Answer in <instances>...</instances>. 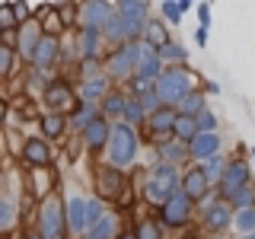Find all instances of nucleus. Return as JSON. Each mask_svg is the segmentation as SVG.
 Wrapping results in <instances>:
<instances>
[{
    "mask_svg": "<svg viewBox=\"0 0 255 239\" xmlns=\"http://www.w3.org/2000/svg\"><path fill=\"white\" fill-rule=\"evenodd\" d=\"M67 102H70V90H67L64 83L48 86V106H54V109H58V106H67Z\"/></svg>",
    "mask_w": 255,
    "mask_h": 239,
    "instance_id": "a878e982",
    "label": "nucleus"
},
{
    "mask_svg": "<svg viewBox=\"0 0 255 239\" xmlns=\"http://www.w3.org/2000/svg\"><path fill=\"white\" fill-rule=\"evenodd\" d=\"M86 220H90V230L102 220V204L99 201H86Z\"/></svg>",
    "mask_w": 255,
    "mask_h": 239,
    "instance_id": "ea45409f",
    "label": "nucleus"
},
{
    "mask_svg": "<svg viewBox=\"0 0 255 239\" xmlns=\"http://www.w3.org/2000/svg\"><path fill=\"white\" fill-rule=\"evenodd\" d=\"M67 227L74 230V233L90 230V220H86V201H83V198H70V201H67Z\"/></svg>",
    "mask_w": 255,
    "mask_h": 239,
    "instance_id": "9d476101",
    "label": "nucleus"
},
{
    "mask_svg": "<svg viewBox=\"0 0 255 239\" xmlns=\"http://www.w3.org/2000/svg\"><path fill=\"white\" fill-rule=\"evenodd\" d=\"M109 156L115 163V169H125V166L134 163L137 156V134L131 131V124H115L109 137Z\"/></svg>",
    "mask_w": 255,
    "mask_h": 239,
    "instance_id": "f257e3e1",
    "label": "nucleus"
},
{
    "mask_svg": "<svg viewBox=\"0 0 255 239\" xmlns=\"http://www.w3.org/2000/svg\"><path fill=\"white\" fill-rule=\"evenodd\" d=\"M54 54H58V38H54V35H45L42 42H38L35 58H32V61H35L38 67H48V64L54 61Z\"/></svg>",
    "mask_w": 255,
    "mask_h": 239,
    "instance_id": "dca6fc26",
    "label": "nucleus"
},
{
    "mask_svg": "<svg viewBox=\"0 0 255 239\" xmlns=\"http://www.w3.org/2000/svg\"><path fill=\"white\" fill-rule=\"evenodd\" d=\"M143 35H147V45H153L156 51L163 45H169V38H166V29L159 26V22H147V26H143Z\"/></svg>",
    "mask_w": 255,
    "mask_h": 239,
    "instance_id": "b1692460",
    "label": "nucleus"
},
{
    "mask_svg": "<svg viewBox=\"0 0 255 239\" xmlns=\"http://www.w3.org/2000/svg\"><path fill=\"white\" fill-rule=\"evenodd\" d=\"M252 198H255V191H252L249 185H246V188H239V191H236V195H230V201H233L236 207H243V211H246V207H249V204H252Z\"/></svg>",
    "mask_w": 255,
    "mask_h": 239,
    "instance_id": "72a5a7b5",
    "label": "nucleus"
},
{
    "mask_svg": "<svg viewBox=\"0 0 255 239\" xmlns=\"http://www.w3.org/2000/svg\"><path fill=\"white\" fill-rule=\"evenodd\" d=\"M26 239H38V236H26Z\"/></svg>",
    "mask_w": 255,
    "mask_h": 239,
    "instance_id": "09e8293b",
    "label": "nucleus"
},
{
    "mask_svg": "<svg viewBox=\"0 0 255 239\" xmlns=\"http://www.w3.org/2000/svg\"><path fill=\"white\" fill-rule=\"evenodd\" d=\"M252 159H255V153H252Z\"/></svg>",
    "mask_w": 255,
    "mask_h": 239,
    "instance_id": "3c124183",
    "label": "nucleus"
},
{
    "mask_svg": "<svg viewBox=\"0 0 255 239\" xmlns=\"http://www.w3.org/2000/svg\"><path fill=\"white\" fill-rule=\"evenodd\" d=\"M188 211H191V198L185 195V191H179L172 201L163 204V220L169 223V227H179V223L188 220Z\"/></svg>",
    "mask_w": 255,
    "mask_h": 239,
    "instance_id": "423d86ee",
    "label": "nucleus"
},
{
    "mask_svg": "<svg viewBox=\"0 0 255 239\" xmlns=\"http://www.w3.org/2000/svg\"><path fill=\"white\" fill-rule=\"evenodd\" d=\"M246 179H249V166L246 163H230L227 166V172H223V179H220V185H223V195H236L239 188H246Z\"/></svg>",
    "mask_w": 255,
    "mask_h": 239,
    "instance_id": "6e6552de",
    "label": "nucleus"
},
{
    "mask_svg": "<svg viewBox=\"0 0 255 239\" xmlns=\"http://www.w3.org/2000/svg\"><path fill=\"white\" fill-rule=\"evenodd\" d=\"M185 10H188L185 0H179V3H175V0H166V3H163V13H166V19H169V22H179Z\"/></svg>",
    "mask_w": 255,
    "mask_h": 239,
    "instance_id": "c756f323",
    "label": "nucleus"
},
{
    "mask_svg": "<svg viewBox=\"0 0 255 239\" xmlns=\"http://www.w3.org/2000/svg\"><path fill=\"white\" fill-rule=\"evenodd\" d=\"M246 239H255V236H246Z\"/></svg>",
    "mask_w": 255,
    "mask_h": 239,
    "instance_id": "8fccbe9b",
    "label": "nucleus"
},
{
    "mask_svg": "<svg viewBox=\"0 0 255 239\" xmlns=\"http://www.w3.org/2000/svg\"><path fill=\"white\" fill-rule=\"evenodd\" d=\"M175 195H179V172H175V166H159L147 182V198L156 204H166Z\"/></svg>",
    "mask_w": 255,
    "mask_h": 239,
    "instance_id": "7ed1b4c3",
    "label": "nucleus"
},
{
    "mask_svg": "<svg viewBox=\"0 0 255 239\" xmlns=\"http://www.w3.org/2000/svg\"><path fill=\"white\" fill-rule=\"evenodd\" d=\"M172 131L179 134V140H188V143L201 134V131H198V118H188V115H179V118H175V127H172Z\"/></svg>",
    "mask_w": 255,
    "mask_h": 239,
    "instance_id": "6ab92c4d",
    "label": "nucleus"
},
{
    "mask_svg": "<svg viewBox=\"0 0 255 239\" xmlns=\"http://www.w3.org/2000/svg\"><path fill=\"white\" fill-rule=\"evenodd\" d=\"M83 10H86V13H83V19H86V26H90L93 32L106 29L109 22H112V13H109L112 6H109V3H86Z\"/></svg>",
    "mask_w": 255,
    "mask_h": 239,
    "instance_id": "9b49d317",
    "label": "nucleus"
},
{
    "mask_svg": "<svg viewBox=\"0 0 255 239\" xmlns=\"http://www.w3.org/2000/svg\"><path fill=\"white\" fill-rule=\"evenodd\" d=\"M204 223L211 230H223V227H230V204H211L207 207V214H204Z\"/></svg>",
    "mask_w": 255,
    "mask_h": 239,
    "instance_id": "2eb2a0df",
    "label": "nucleus"
},
{
    "mask_svg": "<svg viewBox=\"0 0 255 239\" xmlns=\"http://www.w3.org/2000/svg\"><path fill=\"white\" fill-rule=\"evenodd\" d=\"M175 118H179V112H172V109H159V112H153V118H150V131H153V134L169 131V127H175Z\"/></svg>",
    "mask_w": 255,
    "mask_h": 239,
    "instance_id": "a211bd4d",
    "label": "nucleus"
},
{
    "mask_svg": "<svg viewBox=\"0 0 255 239\" xmlns=\"http://www.w3.org/2000/svg\"><path fill=\"white\" fill-rule=\"evenodd\" d=\"M125 109H128L125 96H109V99L102 102V112H106V115H125Z\"/></svg>",
    "mask_w": 255,
    "mask_h": 239,
    "instance_id": "7c9ffc66",
    "label": "nucleus"
},
{
    "mask_svg": "<svg viewBox=\"0 0 255 239\" xmlns=\"http://www.w3.org/2000/svg\"><path fill=\"white\" fill-rule=\"evenodd\" d=\"M182 191H185L191 201H195V198H204V195H207V179H204V172H201V169L188 172L185 182H182Z\"/></svg>",
    "mask_w": 255,
    "mask_h": 239,
    "instance_id": "ddd939ff",
    "label": "nucleus"
},
{
    "mask_svg": "<svg viewBox=\"0 0 255 239\" xmlns=\"http://www.w3.org/2000/svg\"><path fill=\"white\" fill-rule=\"evenodd\" d=\"M13 227V204L10 201H0V233Z\"/></svg>",
    "mask_w": 255,
    "mask_h": 239,
    "instance_id": "c9c22d12",
    "label": "nucleus"
},
{
    "mask_svg": "<svg viewBox=\"0 0 255 239\" xmlns=\"http://www.w3.org/2000/svg\"><path fill=\"white\" fill-rule=\"evenodd\" d=\"M204 112V99L198 93H191V96H185V99L179 102V115H188V118H198Z\"/></svg>",
    "mask_w": 255,
    "mask_h": 239,
    "instance_id": "5701e85b",
    "label": "nucleus"
},
{
    "mask_svg": "<svg viewBox=\"0 0 255 239\" xmlns=\"http://www.w3.org/2000/svg\"><path fill=\"white\" fill-rule=\"evenodd\" d=\"M217 147H220V137L217 134H198L195 140L188 143V150H191V156L195 159H211V156H217Z\"/></svg>",
    "mask_w": 255,
    "mask_h": 239,
    "instance_id": "1a4fd4ad",
    "label": "nucleus"
},
{
    "mask_svg": "<svg viewBox=\"0 0 255 239\" xmlns=\"http://www.w3.org/2000/svg\"><path fill=\"white\" fill-rule=\"evenodd\" d=\"M45 35H38V26L35 22H29L26 29H22V35H19V45H22V51L29 54V58H35V48H38V42H42Z\"/></svg>",
    "mask_w": 255,
    "mask_h": 239,
    "instance_id": "aec40b11",
    "label": "nucleus"
},
{
    "mask_svg": "<svg viewBox=\"0 0 255 239\" xmlns=\"http://www.w3.org/2000/svg\"><path fill=\"white\" fill-rule=\"evenodd\" d=\"M236 227L243 230V233L255 236V207H246V211H239V214H236Z\"/></svg>",
    "mask_w": 255,
    "mask_h": 239,
    "instance_id": "bb28decb",
    "label": "nucleus"
},
{
    "mask_svg": "<svg viewBox=\"0 0 255 239\" xmlns=\"http://www.w3.org/2000/svg\"><path fill=\"white\" fill-rule=\"evenodd\" d=\"M102 93H106V80H102V77H93V80H86V86H83V99H86V102L99 99Z\"/></svg>",
    "mask_w": 255,
    "mask_h": 239,
    "instance_id": "cd10ccee",
    "label": "nucleus"
},
{
    "mask_svg": "<svg viewBox=\"0 0 255 239\" xmlns=\"http://www.w3.org/2000/svg\"><path fill=\"white\" fill-rule=\"evenodd\" d=\"M125 118H128V124H137L140 118H143V106L131 99V102H128V109H125Z\"/></svg>",
    "mask_w": 255,
    "mask_h": 239,
    "instance_id": "4c0bfd02",
    "label": "nucleus"
},
{
    "mask_svg": "<svg viewBox=\"0 0 255 239\" xmlns=\"http://www.w3.org/2000/svg\"><path fill=\"white\" fill-rule=\"evenodd\" d=\"M99 188H102V195L115 198L118 191L125 188V182H122V172H118V169H102V172H99Z\"/></svg>",
    "mask_w": 255,
    "mask_h": 239,
    "instance_id": "f3484780",
    "label": "nucleus"
},
{
    "mask_svg": "<svg viewBox=\"0 0 255 239\" xmlns=\"http://www.w3.org/2000/svg\"><path fill=\"white\" fill-rule=\"evenodd\" d=\"M61 127H64V118H61V115H54V112L42 118V131H45V134H51V137H54V134H61Z\"/></svg>",
    "mask_w": 255,
    "mask_h": 239,
    "instance_id": "473e14b6",
    "label": "nucleus"
},
{
    "mask_svg": "<svg viewBox=\"0 0 255 239\" xmlns=\"http://www.w3.org/2000/svg\"><path fill=\"white\" fill-rule=\"evenodd\" d=\"M198 19H201V29H207V26H211V6H207V3H201V6H198Z\"/></svg>",
    "mask_w": 255,
    "mask_h": 239,
    "instance_id": "c03bdc74",
    "label": "nucleus"
},
{
    "mask_svg": "<svg viewBox=\"0 0 255 239\" xmlns=\"http://www.w3.org/2000/svg\"><path fill=\"white\" fill-rule=\"evenodd\" d=\"M26 159L32 166H48V159H51V150L45 147V140H38V137H32V140H26Z\"/></svg>",
    "mask_w": 255,
    "mask_h": 239,
    "instance_id": "4468645a",
    "label": "nucleus"
},
{
    "mask_svg": "<svg viewBox=\"0 0 255 239\" xmlns=\"http://www.w3.org/2000/svg\"><path fill=\"white\" fill-rule=\"evenodd\" d=\"M0 124H3V106H0Z\"/></svg>",
    "mask_w": 255,
    "mask_h": 239,
    "instance_id": "de8ad7c7",
    "label": "nucleus"
},
{
    "mask_svg": "<svg viewBox=\"0 0 255 239\" xmlns=\"http://www.w3.org/2000/svg\"><path fill=\"white\" fill-rule=\"evenodd\" d=\"M122 239H137V233H125V236H122Z\"/></svg>",
    "mask_w": 255,
    "mask_h": 239,
    "instance_id": "49530a36",
    "label": "nucleus"
},
{
    "mask_svg": "<svg viewBox=\"0 0 255 239\" xmlns=\"http://www.w3.org/2000/svg\"><path fill=\"white\" fill-rule=\"evenodd\" d=\"M38 227H42V239H64V214H61V201L54 195L42 204Z\"/></svg>",
    "mask_w": 255,
    "mask_h": 239,
    "instance_id": "20e7f679",
    "label": "nucleus"
},
{
    "mask_svg": "<svg viewBox=\"0 0 255 239\" xmlns=\"http://www.w3.org/2000/svg\"><path fill=\"white\" fill-rule=\"evenodd\" d=\"M214 127H217V118L204 109L201 115H198V131H201V134H214Z\"/></svg>",
    "mask_w": 255,
    "mask_h": 239,
    "instance_id": "e433bc0d",
    "label": "nucleus"
},
{
    "mask_svg": "<svg viewBox=\"0 0 255 239\" xmlns=\"http://www.w3.org/2000/svg\"><path fill=\"white\" fill-rule=\"evenodd\" d=\"M195 42L201 45V48L207 45V29H198V32H195Z\"/></svg>",
    "mask_w": 255,
    "mask_h": 239,
    "instance_id": "a18cd8bd",
    "label": "nucleus"
},
{
    "mask_svg": "<svg viewBox=\"0 0 255 239\" xmlns=\"http://www.w3.org/2000/svg\"><path fill=\"white\" fill-rule=\"evenodd\" d=\"M96 118H99V115H96V112H93L90 106H83V109H80L77 115H74V127H83V131H86V127H90V124L96 121Z\"/></svg>",
    "mask_w": 255,
    "mask_h": 239,
    "instance_id": "2f4dec72",
    "label": "nucleus"
},
{
    "mask_svg": "<svg viewBox=\"0 0 255 239\" xmlns=\"http://www.w3.org/2000/svg\"><path fill=\"white\" fill-rule=\"evenodd\" d=\"M13 6H0V29H3V26H13Z\"/></svg>",
    "mask_w": 255,
    "mask_h": 239,
    "instance_id": "37998d69",
    "label": "nucleus"
},
{
    "mask_svg": "<svg viewBox=\"0 0 255 239\" xmlns=\"http://www.w3.org/2000/svg\"><path fill=\"white\" fill-rule=\"evenodd\" d=\"M109 137H112V131H109L106 118H96V121L86 127V147H93V150H99L102 143H109Z\"/></svg>",
    "mask_w": 255,
    "mask_h": 239,
    "instance_id": "f8f14e48",
    "label": "nucleus"
},
{
    "mask_svg": "<svg viewBox=\"0 0 255 239\" xmlns=\"http://www.w3.org/2000/svg\"><path fill=\"white\" fill-rule=\"evenodd\" d=\"M118 10H122L125 19H131V22H143L147 3H143V0H125V3H118Z\"/></svg>",
    "mask_w": 255,
    "mask_h": 239,
    "instance_id": "4be33fe9",
    "label": "nucleus"
},
{
    "mask_svg": "<svg viewBox=\"0 0 255 239\" xmlns=\"http://www.w3.org/2000/svg\"><path fill=\"white\" fill-rule=\"evenodd\" d=\"M13 70V51L6 45H0V77H6Z\"/></svg>",
    "mask_w": 255,
    "mask_h": 239,
    "instance_id": "58836bf2",
    "label": "nucleus"
},
{
    "mask_svg": "<svg viewBox=\"0 0 255 239\" xmlns=\"http://www.w3.org/2000/svg\"><path fill=\"white\" fill-rule=\"evenodd\" d=\"M96 38H99V32H93V29L86 32V38H83V51H86V54L96 51Z\"/></svg>",
    "mask_w": 255,
    "mask_h": 239,
    "instance_id": "79ce46f5",
    "label": "nucleus"
},
{
    "mask_svg": "<svg viewBox=\"0 0 255 239\" xmlns=\"http://www.w3.org/2000/svg\"><path fill=\"white\" fill-rule=\"evenodd\" d=\"M137 239H159V230L153 227V223H140V230H137Z\"/></svg>",
    "mask_w": 255,
    "mask_h": 239,
    "instance_id": "a19ab883",
    "label": "nucleus"
},
{
    "mask_svg": "<svg viewBox=\"0 0 255 239\" xmlns=\"http://www.w3.org/2000/svg\"><path fill=\"white\" fill-rule=\"evenodd\" d=\"M143 26H147V22H131V19H125L122 13H115L112 22L106 26V35L112 38V42H125V38H134Z\"/></svg>",
    "mask_w": 255,
    "mask_h": 239,
    "instance_id": "0eeeda50",
    "label": "nucleus"
},
{
    "mask_svg": "<svg viewBox=\"0 0 255 239\" xmlns=\"http://www.w3.org/2000/svg\"><path fill=\"white\" fill-rule=\"evenodd\" d=\"M112 230H115V220H112V217H102V220L90 230V233H86V239H109Z\"/></svg>",
    "mask_w": 255,
    "mask_h": 239,
    "instance_id": "c85d7f7f",
    "label": "nucleus"
},
{
    "mask_svg": "<svg viewBox=\"0 0 255 239\" xmlns=\"http://www.w3.org/2000/svg\"><path fill=\"white\" fill-rule=\"evenodd\" d=\"M223 166H227V163H223L220 156H211V159H204V163H201V172H204V179H207V182H214V179H223V172H227Z\"/></svg>",
    "mask_w": 255,
    "mask_h": 239,
    "instance_id": "393cba45",
    "label": "nucleus"
},
{
    "mask_svg": "<svg viewBox=\"0 0 255 239\" xmlns=\"http://www.w3.org/2000/svg\"><path fill=\"white\" fill-rule=\"evenodd\" d=\"M159 153L166 156V166H175V163H182L191 150L185 147V143H159Z\"/></svg>",
    "mask_w": 255,
    "mask_h": 239,
    "instance_id": "412c9836",
    "label": "nucleus"
},
{
    "mask_svg": "<svg viewBox=\"0 0 255 239\" xmlns=\"http://www.w3.org/2000/svg\"><path fill=\"white\" fill-rule=\"evenodd\" d=\"M156 93H159V99H163L166 106H179L185 96H191V77H188V70H179V67L166 70V74L159 77V83H156Z\"/></svg>",
    "mask_w": 255,
    "mask_h": 239,
    "instance_id": "f03ea898",
    "label": "nucleus"
},
{
    "mask_svg": "<svg viewBox=\"0 0 255 239\" xmlns=\"http://www.w3.org/2000/svg\"><path fill=\"white\" fill-rule=\"evenodd\" d=\"M163 58L185 61V48H182V45H175V42H169V45H163V48H159V61H163Z\"/></svg>",
    "mask_w": 255,
    "mask_h": 239,
    "instance_id": "f704fd0d",
    "label": "nucleus"
},
{
    "mask_svg": "<svg viewBox=\"0 0 255 239\" xmlns=\"http://www.w3.org/2000/svg\"><path fill=\"white\" fill-rule=\"evenodd\" d=\"M134 64H140V45H125V48H118V51L112 54V61H109V74L125 77L128 70L134 67Z\"/></svg>",
    "mask_w": 255,
    "mask_h": 239,
    "instance_id": "39448f33",
    "label": "nucleus"
}]
</instances>
